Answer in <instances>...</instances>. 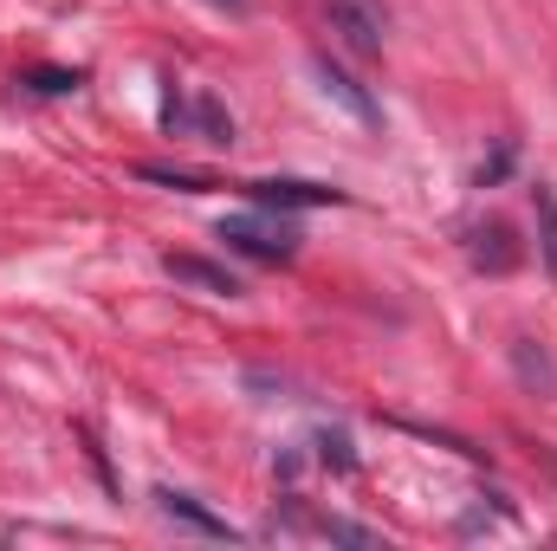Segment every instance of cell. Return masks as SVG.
<instances>
[{"label": "cell", "mask_w": 557, "mask_h": 551, "mask_svg": "<svg viewBox=\"0 0 557 551\" xmlns=\"http://www.w3.org/2000/svg\"><path fill=\"white\" fill-rule=\"evenodd\" d=\"M149 182H162V188H188V195H201V188H214V182H201V175H175V169H143Z\"/></svg>", "instance_id": "11"}, {"label": "cell", "mask_w": 557, "mask_h": 551, "mask_svg": "<svg viewBox=\"0 0 557 551\" xmlns=\"http://www.w3.org/2000/svg\"><path fill=\"white\" fill-rule=\"evenodd\" d=\"M162 273L195 285V292H208V298H240V279L227 273V267H214V260H195V254H169Z\"/></svg>", "instance_id": "5"}, {"label": "cell", "mask_w": 557, "mask_h": 551, "mask_svg": "<svg viewBox=\"0 0 557 551\" xmlns=\"http://www.w3.org/2000/svg\"><path fill=\"white\" fill-rule=\"evenodd\" d=\"M247 188L267 208H337L344 201V188H324V182H247Z\"/></svg>", "instance_id": "6"}, {"label": "cell", "mask_w": 557, "mask_h": 551, "mask_svg": "<svg viewBox=\"0 0 557 551\" xmlns=\"http://www.w3.org/2000/svg\"><path fill=\"white\" fill-rule=\"evenodd\" d=\"M324 20H331V33H337L350 52H363V59L383 52V13H376L370 0H324Z\"/></svg>", "instance_id": "3"}, {"label": "cell", "mask_w": 557, "mask_h": 551, "mask_svg": "<svg viewBox=\"0 0 557 551\" xmlns=\"http://www.w3.org/2000/svg\"><path fill=\"white\" fill-rule=\"evenodd\" d=\"M305 72H311V85H318V98H324V105H337V111H344L350 124H363V131H376V124H383V111H376V98H370V91H363V85H357L350 72H337V65H331L324 52H311V59H305Z\"/></svg>", "instance_id": "1"}, {"label": "cell", "mask_w": 557, "mask_h": 551, "mask_svg": "<svg viewBox=\"0 0 557 551\" xmlns=\"http://www.w3.org/2000/svg\"><path fill=\"white\" fill-rule=\"evenodd\" d=\"M473 260H480V267H493V273L519 267V247H512L506 221H486V228H473Z\"/></svg>", "instance_id": "7"}, {"label": "cell", "mask_w": 557, "mask_h": 551, "mask_svg": "<svg viewBox=\"0 0 557 551\" xmlns=\"http://www.w3.org/2000/svg\"><path fill=\"white\" fill-rule=\"evenodd\" d=\"M221 241L234 247V254H253V260H292L298 254V234L285 228V221H267V215H227L221 221Z\"/></svg>", "instance_id": "2"}, {"label": "cell", "mask_w": 557, "mask_h": 551, "mask_svg": "<svg viewBox=\"0 0 557 551\" xmlns=\"http://www.w3.org/2000/svg\"><path fill=\"white\" fill-rule=\"evenodd\" d=\"M512 357H519V370H525V383H539V390L552 396V390H557V370L545 364V357H532V344H525V338L512 344Z\"/></svg>", "instance_id": "10"}, {"label": "cell", "mask_w": 557, "mask_h": 551, "mask_svg": "<svg viewBox=\"0 0 557 551\" xmlns=\"http://www.w3.org/2000/svg\"><path fill=\"white\" fill-rule=\"evenodd\" d=\"M201 7H214V13H247L253 0H201Z\"/></svg>", "instance_id": "12"}, {"label": "cell", "mask_w": 557, "mask_h": 551, "mask_svg": "<svg viewBox=\"0 0 557 551\" xmlns=\"http://www.w3.org/2000/svg\"><path fill=\"white\" fill-rule=\"evenodd\" d=\"M532 208H539V247H545V273L557 279V195L539 182L532 188Z\"/></svg>", "instance_id": "8"}, {"label": "cell", "mask_w": 557, "mask_h": 551, "mask_svg": "<svg viewBox=\"0 0 557 551\" xmlns=\"http://www.w3.org/2000/svg\"><path fill=\"white\" fill-rule=\"evenodd\" d=\"M195 124H201V143H221V149L234 143V118H227L214 98H195Z\"/></svg>", "instance_id": "9"}, {"label": "cell", "mask_w": 557, "mask_h": 551, "mask_svg": "<svg viewBox=\"0 0 557 551\" xmlns=\"http://www.w3.org/2000/svg\"><path fill=\"white\" fill-rule=\"evenodd\" d=\"M156 513L175 519V526H188V532H201V539H240L221 513H208L195 493H175V487H156Z\"/></svg>", "instance_id": "4"}]
</instances>
